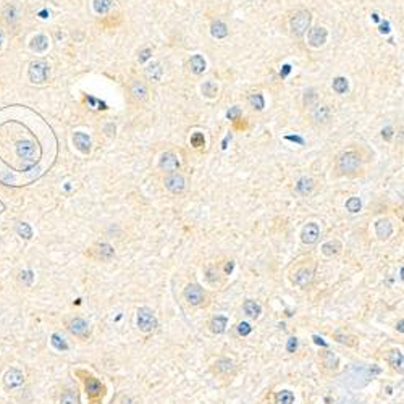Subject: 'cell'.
Returning a JSON list of instances; mask_svg holds the SVG:
<instances>
[{"label": "cell", "instance_id": "1", "mask_svg": "<svg viewBox=\"0 0 404 404\" xmlns=\"http://www.w3.org/2000/svg\"><path fill=\"white\" fill-rule=\"evenodd\" d=\"M183 299L191 307H204L209 301V294L199 283H189L183 290Z\"/></svg>", "mask_w": 404, "mask_h": 404}, {"label": "cell", "instance_id": "2", "mask_svg": "<svg viewBox=\"0 0 404 404\" xmlns=\"http://www.w3.org/2000/svg\"><path fill=\"white\" fill-rule=\"evenodd\" d=\"M136 325H138L139 331L143 333H152L157 330L159 327V319L155 315V312L150 307H139L136 312Z\"/></svg>", "mask_w": 404, "mask_h": 404}, {"label": "cell", "instance_id": "3", "mask_svg": "<svg viewBox=\"0 0 404 404\" xmlns=\"http://www.w3.org/2000/svg\"><path fill=\"white\" fill-rule=\"evenodd\" d=\"M359 166H361V155L354 152V150L343 152L340 157H338V170L343 171V173L356 171Z\"/></svg>", "mask_w": 404, "mask_h": 404}, {"label": "cell", "instance_id": "4", "mask_svg": "<svg viewBox=\"0 0 404 404\" xmlns=\"http://www.w3.org/2000/svg\"><path fill=\"white\" fill-rule=\"evenodd\" d=\"M309 26H311V13L306 12V10H301V12H297L291 18V23H290L291 33L297 37L302 36L309 29Z\"/></svg>", "mask_w": 404, "mask_h": 404}, {"label": "cell", "instance_id": "5", "mask_svg": "<svg viewBox=\"0 0 404 404\" xmlns=\"http://www.w3.org/2000/svg\"><path fill=\"white\" fill-rule=\"evenodd\" d=\"M314 275H315V272H314L312 267H299V269H296L294 272H293L291 283L293 285H296L297 288L306 290V288L311 286L312 281H314Z\"/></svg>", "mask_w": 404, "mask_h": 404}, {"label": "cell", "instance_id": "6", "mask_svg": "<svg viewBox=\"0 0 404 404\" xmlns=\"http://www.w3.org/2000/svg\"><path fill=\"white\" fill-rule=\"evenodd\" d=\"M88 256L91 257V259H94V260L109 262V260L113 259L115 249H113V246L109 244V242H97V244H94L88 251Z\"/></svg>", "mask_w": 404, "mask_h": 404}, {"label": "cell", "instance_id": "7", "mask_svg": "<svg viewBox=\"0 0 404 404\" xmlns=\"http://www.w3.org/2000/svg\"><path fill=\"white\" fill-rule=\"evenodd\" d=\"M84 388L88 393V398L91 401H99L104 396V385L100 383L97 378H94L92 375H86L84 378Z\"/></svg>", "mask_w": 404, "mask_h": 404}, {"label": "cell", "instance_id": "8", "mask_svg": "<svg viewBox=\"0 0 404 404\" xmlns=\"http://www.w3.org/2000/svg\"><path fill=\"white\" fill-rule=\"evenodd\" d=\"M212 372H214L215 375H220V377L235 375L236 364L231 359H228V357H219V359L212 364Z\"/></svg>", "mask_w": 404, "mask_h": 404}, {"label": "cell", "instance_id": "9", "mask_svg": "<svg viewBox=\"0 0 404 404\" xmlns=\"http://www.w3.org/2000/svg\"><path fill=\"white\" fill-rule=\"evenodd\" d=\"M49 78V65L45 62H34L29 67V79L34 84H42Z\"/></svg>", "mask_w": 404, "mask_h": 404}, {"label": "cell", "instance_id": "10", "mask_svg": "<svg viewBox=\"0 0 404 404\" xmlns=\"http://www.w3.org/2000/svg\"><path fill=\"white\" fill-rule=\"evenodd\" d=\"M164 183H165V188L173 194H180L184 191V178L180 173H176V171L166 175Z\"/></svg>", "mask_w": 404, "mask_h": 404}, {"label": "cell", "instance_id": "11", "mask_svg": "<svg viewBox=\"0 0 404 404\" xmlns=\"http://www.w3.org/2000/svg\"><path fill=\"white\" fill-rule=\"evenodd\" d=\"M68 330L72 335L78 336V338H88L89 336V323L84 319L74 317V319H72L68 323Z\"/></svg>", "mask_w": 404, "mask_h": 404}, {"label": "cell", "instance_id": "12", "mask_svg": "<svg viewBox=\"0 0 404 404\" xmlns=\"http://www.w3.org/2000/svg\"><path fill=\"white\" fill-rule=\"evenodd\" d=\"M319 236H320V228H319V225L314 223V221L307 223L301 231V241L304 242V244H314V242H317V239H319Z\"/></svg>", "mask_w": 404, "mask_h": 404}, {"label": "cell", "instance_id": "13", "mask_svg": "<svg viewBox=\"0 0 404 404\" xmlns=\"http://www.w3.org/2000/svg\"><path fill=\"white\" fill-rule=\"evenodd\" d=\"M320 362H322V367L325 368L327 372H336L338 367H340V359H338V356L330 349H325L320 352Z\"/></svg>", "mask_w": 404, "mask_h": 404}, {"label": "cell", "instance_id": "14", "mask_svg": "<svg viewBox=\"0 0 404 404\" xmlns=\"http://www.w3.org/2000/svg\"><path fill=\"white\" fill-rule=\"evenodd\" d=\"M331 338L336 343H340V345L346 346V348H356L357 343H359V338H357L356 335H352V333H348V331H343V330L333 331L331 333Z\"/></svg>", "mask_w": 404, "mask_h": 404}, {"label": "cell", "instance_id": "15", "mask_svg": "<svg viewBox=\"0 0 404 404\" xmlns=\"http://www.w3.org/2000/svg\"><path fill=\"white\" fill-rule=\"evenodd\" d=\"M327 37H328V31L322 26L312 28L309 31V36H307V39H309V45H312V47H322V45L327 42Z\"/></svg>", "mask_w": 404, "mask_h": 404}, {"label": "cell", "instance_id": "16", "mask_svg": "<svg viewBox=\"0 0 404 404\" xmlns=\"http://www.w3.org/2000/svg\"><path fill=\"white\" fill-rule=\"evenodd\" d=\"M18 155L19 159L28 160V165L34 164V157H36V146L31 141H24V143L18 144Z\"/></svg>", "mask_w": 404, "mask_h": 404}, {"label": "cell", "instance_id": "17", "mask_svg": "<svg viewBox=\"0 0 404 404\" xmlns=\"http://www.w3.org/2000/svg\"><path fill=\"white\" fill-rule=\"evenodd\" d=\"M375 235L380 241L390 239V236L393 235V225L388 219H380L375 221Z\"/></svg>", "mask_w": 404, "mask_h": 404}, {"label": "cell", "instance_id": "18", "mask_svg": "<svg viewBox=\"0 0 404 404\" xmlns=\"http://www.w3.org/2000/svg\"><path fill=\"white\" fill-rule=\"evenodd\" d=\"M159 165H160L162 170L173 173V171H176V170L180 168V159L176 157L173 152H165V154H162Z\"/></svg>", "mask_w": 404, "mask_h": 404}, {"label": "cell", "instance_id": "19", "mask_svg": "<svg viewBox=\"0 0 404 404\" xmlns=\"http://www.w3.org/2000/svg\"><path fill=\"white\" fill-rule=\"evenodd\" d=\"M386 359H388V364H390V367L393 368V370L398 372V373H403V370H404V354H403L401 349H398V348L391 349L390 352H388Z\"/></svg>", "mask_w": 404, "mask_h": 404}, {"label": "cell", "instance_id": "20", "mask_svg": "<svg viewBox=\"0 0 404 404\" xmlns=\"http://www.w3.org/2000/svg\"><path fill=\"white\" fill-rule=\"evenodd\" d=\"M226 327H228V317L226 315H214L209 322V330L214 333V335H221V333H225Z\"/></svg>", "mask_w": 404, "mask_h": 404}, {"label": "cell", "instance_id": "21", "mask_svg": "<svg viewBox=\"0 0 404 404\" xmlns=\"http://www.w3.org/2000/svg\"><path fill=\"white\" fill-rule=\"evenodd\" d=\"M131 95H133V99L136 102H146L147 100V88L144 86V83H141V81H133L131 83Z\"/></svg>", "mask_w": 404, "mask_h": 404}, {"label": "cell", "instance_id": "22", "mask_svg": "<svg viewBox=\"0 0 404 404\" xmlns=\"http://www.w3.org/2000/svg\"><path fill=\"white\" fill-rule=\"evenodd\" d=\"M73 143H74V146H76V149L79 150V152L88 154L91 150V138L88 134H84L83 131H76V133H74Z\"/></svg>", "mask_w": 404, "mask_h": 404}, {"label": "cell", "instance_id": "23", "mask_svg": "<svg viewBox=\"0 0 404 404\" xmlns=\"http://www.w3.org/2000/svg\"><path fill=\"white\" fill-rule=\"evenodd\" d=\"M242 311H244V314L249 317V319L256 320V319H259L262 314V306L254 299H246L244 304H242Z\"/></svg>", "mask_w": 404, "mask_h": 404}, {"label": "cell", "instance_id": "24", "mask_svg": "<svg viewBox=\"0 0 404 404\" xmlns=\"http://www.w3.org/2000/svg\"><path fill=\"white\" fill-rule=\"evenodd\" d=\"M23 382H24V377L18 368H10V370L7 372V375H5V385H7L8 388L21 386Z\"/></svg>", "mask_w": 404, "mask_h": 404}, {"label": "cell", "instance_id": "25", "mask_svg": "<svg viewBox=\"0 0 404 404\" xmlns=\"http://www.w3.org/2000/svg\"><path fill=\"white\" fill-rule=\"evenodd\" d=\"M296 191L301 196H309L312 191H314V181H312V178H309V176H302V178L297 180Z\"/></svg>", "mask_w": 404, "mask_h": 404}, {"label": "cell", "instance_id": "26", "mask_svg": "<svg viewBox=\"0 0 404 404\" xmlns=\"http://www.w3.org/2000/svg\"><path fill=\"white\" fill-rule=\"evenodd\" d=\"M189 68H191V72H193L194 74H202L205 72V68H207V63H205V60L202 55H193L189 60Z\"/></svg>", "mask_w": 404, "mask_h": 404}, {"label": "cell", "instance_id": "27", "mask_svg": "<svg viewBox=\"0 0 404 404\" xmlns=\"http://www.w3.org/2000/svg\"><path fill=\"white\" fill-rule=\"evenodd\" d=\"M3 21L8 24L10 28H13L18 21V8L15 5H8L7 8L3 10Z\"/></svg>", "mask_w": 404, "mask_h": 404}, {"label": "cell", "instance_id": "28", "mask_svg": "<svg viewBox=\"0 0 404 404\" xmlns=\"http://www.w3.org/2000/svg\"><path fill=\"white\" fill-rule=\"evenodd\" d=\"M341 251V242L333 239V241H327L325 244H322V254L327 257H333L336 256L338 252Z\"/></svg>", "mask_w": 404, "mask_h": 404}, {"label": "cell", "instance_id": "29", "mask_svg": "<svg viewBox=\"0 0 404 404\" xmlns=\"http://www.w3.org/2000/svg\"><path fill=\"white\" fill-rule=\"evenodd\" d=\"M31 49L34 50V52H37V54L45 52V50L49 49V39L45 37L44 34H39V36H36V37L33 39Z\"/></svg>", "mask_w": 404, "mask_h": 404}, {"label": "cell", "instance_id": "30", "mask_svg": "<svg viewBox=\"0 0 404 404\" xmlns=\"http://www.w3.org/2000/svg\"><path fill=\"white\" fill-rule=\"evenodd\" d=\"M210 33L215 39H223L228 36V28H226V24L223 21H215L210 26Z\"/></svg>", "mask_w": 404, "mask_h": 404}, {"label": "cell", "instance_id": "31", "mask_svg": "<svg viewBox=\"0 0 404 404\" xmlns=\"http://www.w3.org/2000/svg\"><path fill=\"white\" fill-rule=\"evenodd\" d=\"M275 404H293L294 403V393L291 390H281L274 398Z\"/></svg>", "mask_w": 404, "mask_h": 404}, {"label": "cell", "instance_id": "32", "mask_svg": "<svg viewBox=\"0 0 404 404\" xmlns=\"http://www.w3.org/2000/svg\"><path fill=\"white\" fill-rule=\"evenodd\" d=\"M146 73H147V78H149V79H152V81H160L162 76H164V68H162V65L157 62V63L149 65L147 70H146Z\"/></svg>", "mask_w": 404, "mask_h": 404}, {"label": "cell", "instance_id": "33", "mask_svg": "<svg viewBox=\"0 0 404 404\" xmlns=\"http://www.w3.org/2000/svg\"><path fill=\"white\" fill-rule=\"evenodd\" d=\"M202 94L205 95V97H209V99H214L217 97V94H219V86H217L214 81H205L204 84H202Z\"/></svg>", "mask_w": 404, "mask_h": 404}, {"label": "cell", "instance_id": "34", "mask_svg": "<svg viewBox=\"0 0 404 404\" xmlns=\"http://www.w3.org/2000/svg\"><path fill=\"white\" fill-rule=\"evenodd\" d=\"M333 91L338 94H346L348 92V89H349V83H348V79L346 78H343V76H338L333 79Z\"/></svg>", "mask_w": 404, "mask_h": 404}, {"label": "cell", "instance_id": "35", "mask_svg": "<svg viewBox=\"0 0 404 404\" xmlns=\"http://www.w3.org/2000/svg\"><path fill=\"white\" fill-rule=\"evenodd\" d=\"M60 404H79V398L76 390H67L60 396Z\"/></svg>", "mask_w": 404, "mask_h": 404}, {"label": "cell", "instance_id": "36", "mask_svg": "<svg viewBox=\"0 0 404 404\" xmlns=\"http://www.w3.org/2000/svg\"><path fill=\"white\" fill-rule=\"evenodd\" d=\"M112 0H94L92 5H94V10L95 13L99 15H105L110 12V8H112Z\"/></svg>", "mask_w": 404, "mask_h": 404}, {"label": "cell", "instance_id": "37", "mask_svg": "<svg viewBox=\"0 0 404 404\" xmlns=\"http://www.w3.org/2000/svg\"><path fill=\"white\" fill-rule=\"evenodd\" d=\"M314 120L319 121V123H325V121L330 120V109L327 105H322V107H317V110L314 112Z\"/></svg>", "mask_w": 404, "mask_h": 404}, {"label": "cell", "instance_id": "38", "mask_svg": "<svg viewBox=\"0 0 404 404\" xmlns=\"http://www.w3.org/2000/svg\"><path fill=\"white\" fill-rule=\"evenodd\" d=\"M249 104H251V107L254 109V110H262V109L265 107L264 95H262L260 92L251 94V97H249Z\"/></svg>", "mask_w": 404, "mask_h": 404}, {"label": "cell", "instance_id": "39", "mask_svg": "<svg viewBox=\"0 0 404 404\" xmlns=\"http://www.w3.org/2000/svg\"><path fill=\"white\" fill-rule=\"evenodd\" d=\"M346 209L351 212V214H357L362 209V202L359 198H349L346 201Z\"/></svg>", "mask_w": 404, "mask_h": 404}, {"label": "cell", "instance_id": "40", "mask_svg": "<svg viewBox=\"0 0 404 404\" xmlns=\"http://www.w3.org/2000/svg\"><path fill=\"white\" fill-rule=\"evenodd\" d=\"M52 345L57 351H67L68 349V345H67V341H65V338L57 335V333L52 335Z\"/></svg>", "mask_w": 404, "mask_h": 404}, {"label": "cell", "instance_id": "41", "mask_svg": "<svg viewBox=\"0 0 404 404\" xmlns=\"http://www.w3.org/2000/svg\"><path fill=\"white\" fill-rule=\"evenodd\" d=\"M191 146L196 149H201V147H204L205 146V138H204V134L202 133H194L193 136H191Z\"/></svg>", "mask_w": 404, "mask_h": 404}, {"label": "cell", "instance_id": "42", "mask_svg": "<svg viewBox=\"0 0 404 404\" xmlns=\"http://www.w3.org/2000/svg\"><path fill=\"white\" fill-rule=\"evenodd\" d=\"M297 346H299V340H297L296 336L288 338V341H286V352L293 354V352L297 351Z\"/></svg>", "mask_w": 404, "mask_h": 404}, {"label": "cell", "instance_id": "43", "mask_svg": "<svg viewBox=\"0 0 404 404\" xmlns=\"http://www.w3.org/2000/svg\"><path fill=\"white\" fill-rule=\"evenodd\" d=\"M238 333L241 336H249L252 333V327L247 322H239L238 323Z\"/></svg>", "mask_w": 404, "mask_h": 404}, {"label": "cell", "instance_id": "44", "mask_svg": "<svg viewBox=\"0 0 404 404\" xmlns=\"http://www.w3.org/2000/svg\"><path fill=\"white\" fill-rule=\"evenodd\" d=\"M18 233L21 236H24L26 239H29L33 236V230L29 228V225H26V223H19L18 225Z\"/></svg>", "mask_w": 404, "mask_h": 404}, {"label": "cell", "instance_id": "45", "mask_svg": "<svg viewBox=\"0 0 404 404\" xmlns=\"http://www.w3.org/2000/svg\"><path fill=\"white\" fill-rule=\"evenodd\" d=\"M317 100V94H315V91L314 89H309V91H306V94H304V104L309 107V105H312Z\"/></svg>", "mask_w": 404, "mask_h": 404}, {"label": "cell", "instance_id": "46", "mask_svg": "<svg viewBox=\"0 0 404 404\" xmlns=\"http://www.w3.org/2000/svg\"><path fill=\"white\" fill-rule=\"evenodd\" d=\"M239 117H241V109L239 107H231L228 112H226V118L231 120V121L239 120Z\"/></svg>", "mask_w": 404, "mask_h": 404}, {"label": "cell", "instance_id": "47", "mask_svg": "<svg viewBox=\"0 0 404 404\" xmlns=\"http://www.w3.org/2000/svg\"><path fill=\"white\" fill-rule=\"evenodd\" d=\"M150 57H152V50H150V49H143L138 54V62L139 63H144V62H147Z\"/></svg>", "mask_w": 404, "mask_h": 404}, {"label": "cell", "instance_id": "48", "mask_svg": "<svg viewBox=\"0 0 404 404\" xmlns=\"http://www.w3.org/2000/svg\"><path fill=\"white\" fill-rule=\"evenodd\" d=\"M33 278H34V275H33V272H21V276H19V280L24 281L26 285H31L33 283Z\"/></svg>", "mask_w": 404, "mask_h": 404}, {"label": "cell", "instance_id": "49", "mask_svg": "<svg viewBox=\"0 0 404 404\" xmlns=\"http://www.w3.org/2000/svg\"><path fill=\"white\" fill-rule=\"evenodd\" d=\"M382 136H383V139H386V141H390L391 139V136H393V129L388 126V128H385L382 131Z\"/></svg>", "mask_w": 404, "mask_h": 404}, {"label": "cell", "instance_id": "50", "mask_svg": "<svg viewBox=\"0 0 404 404\" xmlns=\"http://www.w3.org/2000/svg\"><path fill=\"white\" fill-rule=\"evenodd\" d=\"M380 33H382V34H388V33H390V23H388V21H382V24H380Z\"/></svg>", "mask_w": 404, "mask_h": 404}, {"label": "cell", "instance_id": "51", "mask_svg": "<svg viewBox=\"0 0 404 404\" xmlns=\"http://www.w3.org/2000/svg\"><path fill=\"white\" fill-rule=\"evenodd\" d=\"M233 267H235V262H233V260H230L228 264L225 265V275H230L231 272H233Z\"/></svg>", "mask_w": 404, "mask_h": 404}, {"label": "cell", "instance_id": "52", "mask_svg": "<svg viewBox=\"0 0 404 404\" xmlns=\"http://www.w3.org/2000/svg\"><path fill=\"white\" fill-rule=\"evenodd\" d=\"M290 72H291V65H285V67H283V70L280 72V76H281V78H285L286 74L290 73Z\"/></svg>", "mask_w": 404, "mask_h": 404}, {"label": "cell", "instance_id": "53", "mask_svg": "<svg viewBox=\"0 0 404 404\" xmlns=\"http://www.w3.org/2000/svg\"><path fill=\"white\" fill-rule=\"evenodd\" d=\"M312 338H314V341L317 343V345H320V346H325V348L328 346L327 343H325V341H322V338H319V336H317V335H314V336H312Z\"/></svg>", "mask_w": 404, "mask_h": 404}, {"label": "cell", "instance_id": "54", "mask_svg": "<svg viewBox=\"0 0 404 404\" xmlns=\"http://www.w3.org/2000/svg\"><path fill=\"white\" fill-rule=\"evenodd\" d=\"M396 330L400 331L401 335H403V333H404V328H403V319H400V322L396 323Z\"/></svg>", "mask_w": 404, "mask_h": 404}, {"label": "cell", "instance_id": "55", "mask_svg": "<svg viewBox=\"0 0 404 404\" xmlns=\"http://www.w3.org/2000/svg\"><path fill=\"white\" fill-rule=\"evenodd\" d=\"M2 42H3V33L0 31V47H2Z\"/></svg>", "mask_w": 404, "mask_h": 404}, {"label": "cell", "instance_id": "56", "mask_svg": "<svg viewBox=\"0 0 404 404\" xmlns=\"http://www.w3.org/2000/svg\"><path fill=\"white\" fill-rule=\"evenodd\" d=\"M372 19H373V21H378V15L373 13V15H372Z\"/></svg>", "mask_w": 404, "mask_h": 404}]
</instances>
